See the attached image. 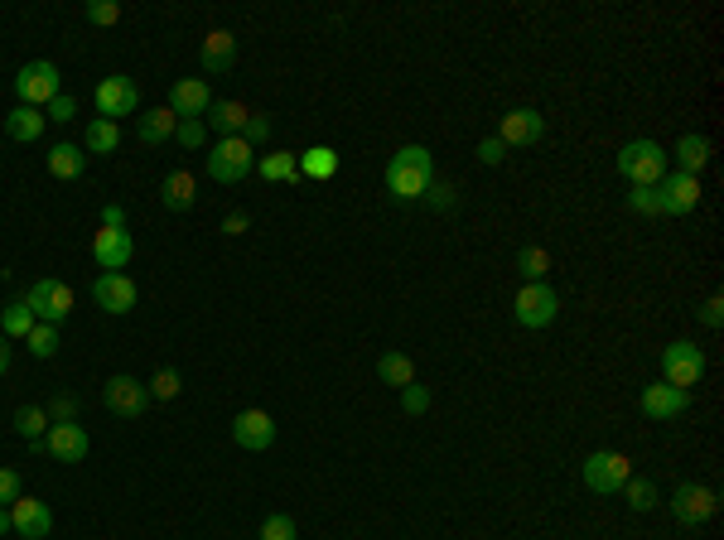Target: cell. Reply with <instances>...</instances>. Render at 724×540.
Listing matches in <instances>:
<instances>
[{"label":"cell","instance_id":"1","mask_svg":"<svg viewBox=\"0 0 724 540\" xmlns=\"http://www.w3.org/2000/svg\"><path fill=\"white\" fill-rule=\"evenodd\" d=\"M618 174H623L633 189H657L671 174L667 150H662L657 140H628V145L618 150Z\"/></svg>","mask_w":724,"mask_h":540},{"label":"cell","instance_id":"2","mask_svg":"<svg viewBox=\"0 0 724 540\" xmlns=\"http://www.w3.org/2000/svg\"><path fill=\"white\" fill-rule=\"evenodd\" d=\"M58 92H63V78H58V68L49 58H34L25 63L20 73H15V97H20V107H49Z\"/></svg>","mask_w":724,"mask_h":540},{"label":"cell","instance_id":"3","mask_svg":"<svg viewBox=\"0 0 724 540\" xmlns=\"http://www.w3.org/2000/svg\"><path fill=\"white\" fill-rule=\"evenodd\" d=\"M251 169H256V150L242 135H223L208 155V179H218V184H242Z\"/></svg>","mask_w":724,"mask_h":540},{"label":"cell","instance_id":"4","mask_svg":"<svg viewBox=\"0 0 724 540\" xmlns=\"http://www.w3.org/2000/svg\"><path fill=\"white\" fill-rule=\"evenodd\" d=\"M657 367H662V381H667V386L691 391V386L705 377V352H700L691 338H676V343H667V348H662Z\"/></svg>","mask_w":724,"mask_h":540},{"label":"cell","instance_id":"5","mask_svg":"<svg viewBox=\"0 0 724 540\" xmlns=\"http://www.w3.org/2000/svg\"><path fill=\"white\" fill-rule=\"evenodd\" d=\"M512 314H517V324L522 328H551L560 319V295L546 285V280L522 285L517 299H512Z\"/></svg>","mask_w":724,"mask_h":540},{"label":"cell","instance_id":"6","mask_svg":"<svg viewBox=\"0 0 724 540\" xmlns=\"http://www.w3.org/2000/svg\"><path fill=\"white\" fill-rule=\"evenodd\" d=\"M580 478H585L589 492L609 497V492H618V487L633 478V463L623 459V454H613V449H599V454H589V459L580 463Z\"/></svg>","mask_w":724,"mask_h":540},{"label":"cell","instance_id":"7","mask_svg":"<svg viewBox=\"0 0 724 540\" xmlns=\"http://www.w3.org/2000/svg\"><path fill=\"white\" fill-rule=\"evenodd\" d=\"M25 304L34 309V319H39V324H54L58 328L68 314H73V290H68L63 280H54V275H44V280H34V285H29Z\"/></svg>","mask_w":724,"mask_h":540},{"label":"cell","instance_id":"8","mask_svg":"<svg viewBox=\"0 0 724 540\" xmlns=\"http://www.w3.org/2000/svg\"><path fill=\"white\" fill-rule=\"evenodd\" d=\"M671 512H676L681 526H705L710 516L720 512V492L705 483H681L671 492Z\"/></svg>","mask_w":724,"mask_h":540},{"label":"cell","instance_id":"9","mask_svg":"<svg viewBox=\"0 0 724 540\" xmlns=\"http://www.w3.org/2000/svg\"><path fill=\"white\" fill-rule=\"evenodd\" d=\"M92 97H97V116H102V121H116V126H121V116H131V111L140 107V87L131 78H121V73L97 82Z\"/></svg>","mask_w":724,"mask_h":540},{"label":"cell","instance_id":"10","mask_svg":"<svg viewBox=\"0 0 724 540\" xmlns=\"http://www.w3.org/2000/svg\"><path fill=\"white\" fill-rule=\"evenodd\" d=\"M102 405L112 410L116 420H140V415L150 410V391H145V381H136V377H112L102 386Z\"/></svg>","mask_w":724,"mask_h":540},{"label":"cell","instance_id":"11","mask_svg":"<svg viewBox=\"0 0 724 540\" xmlns=\"http://www.w3.org/2000/svg\"><path fill=\"white\" fill-rule=\"evenodd\" d=\"M541 135H546V116L536 107H512L502 116L498 126V140L507 150H527V145H541Z\"/></svg>","mask_w":724,"mask_h":540},{"label":"cell","instance_id":"12","mask_svg":"<svg viewBox=\"0 0 724 540\" xmlns=\"http://www.w3.org/2000/svg\"><path fill=\"white\" fill-rule=\"evenodd\" d=\"M92 299H97V309H107V314H131L140 290H136L131 275H121V270H102V275L92 280Z\"/></svg>","mask_w":724,"mask_h":540},{"label":"cell","instance_id":"13","mask_svg":"<svg viewBox=\"0 0 724 540\" xmlns=\"http://www.w3.org/2000/svg\"><path fill=\"white\" fill-rule=\"evenodd\" d=\"M232 444L247 449V454L271 449V444H276V420H271L266 410H242V415H232Z\"/></svg>","mask_w":724,"mask_h":540},{"label":"cell","instance_id":"14","mask_svg":"<svg viewBox=\"0 0 724 540\" xmlns=\"http://www.w3.org/2000/svg\"><path fill=\"white\" fill-rule=\"evenodd\" d=\"M642 415L647 420H676V415H686L691 410V391H681V386H667V381H652V386H642Z\"/></svg>","mask_w":724,"mask_h":540},{"label":"cell","instance_id":"15","mask_svg":"<svg viewBox=\"0 0 724 540\" xmlns=\"http://www.w3.org/2000/svg\"><path fill=\"white\" fill-rule=\"evenodd\" d=\"M657 203H662V213L667 217H686L700 208V179H691V174H667L662 184H657Z\"/></svg>","mask_w":724,"mask_h":540},{"label":"cell","instance_id":"16","mask_svg":"<svg viewBox=\"0 0 724 540\" xmlns=\"http://www.w3.org/2000/svg\"><path fill=\"white\" fill-rule=\"evenodd\" d=\"M213 107V92H208V78H179L169 87V111L179 116V121H203Z\"/></svg>","mask_w":724,"mask_h":540},{"label":"cell","instance_id":"17","mask_svg":"<svg viewBox=\"0 0 724 540\" xmlns=\"http://www.w3.org/2000/svg\"><path fill=\"white\" fill-rule=\"evenodd\" d=\"M10 526H15V536L44 540L54 531V512H49V502H39V497H15V502H10Z\"/></svg>","mask_w":724,"mask_h":540},{"label":"cell","instance_id":"18","mask_svg":"<svg viewBox=\"0 0 724 540\" xmlns=\"http://www.w3.org/2000/svg\"><path fill=\"white\" fill-rule=\"evenodd\" d=\"M131 256H136V242H131L126 227H102V232L92 237V261L102 270H126Z\"/></svg>","mask_w":724,"mask_h":540},{"label":"cell","instance_id":"19","mask_svg":"<svg viewBox=\"0 0 724 540\" xmlns=\"http://www.w3.org/2000/svg\"><path fill=\"white\" fill-rule=\"evenodd\" d=\"M49 459H58V463H83L87 459V430L73 420V425H49V434H44V444H39Z\"/></svg>","mask_w":724,"mask_h":540},{"label":"cell","instance_id":"20","mask_svg":"<svg viewBox=\"0 0 724 540\" xmlns=\"http://www.w3.org/2000/svg\"><path fill=\"white\" fill-rule=\"evenodd\" d=\"M430 179L435 174H425V169H411V164H387V193L396 198V203H416V198H425V189H430Z\"/></svg>","mask_w":724,"mask_h":540},{"label":"cell","instance_id":"21","mask_svg":"<svg viewBox=\"0 0 724 540\" xmlns=\"http://www.w3.org/2000/svg\"><path fill=\"white\" fill-rule=\"evenodd\" d=\"M160 203H165L169 213H189L198 203V179L189 169H169L165 179H160Z\"/></svg>","mask_w":724,"mask_h":540},{"label":"cell","instance_id":"22","mask_svg":"<svg viewBox=\"0 0 724 540\" xmlns=\"http://www.w3.org/2000/svg\"><path fill=\"white\" fill-rule=\"evenodd\" d=\"M198 63H203V73H227V68L237 63V39H232L227 29L203 34V44H198Z\"/></svg>","mask_w":724,"mask_h":540},{"label":"cell","instance_id":"23","mask_svg":"<svg viewBox=\"0 0 724 540\" xmlns=\"http://www.w3.org/2000/svg\"><path fill=\"white\" fill-rule=\"evenodd\" d=\"M256 174H261L266 184H300V155H295V150L256 155Z\"/></svg>","mask_w":724,"mask_h":540},{"label":"cell","instance_id":"24","mask_svg":"<svg viewBox=\"0 0 724 540\" xmlns=\"http://www.w3.org/2000/svg\"><path fill=\"white\" fill-rule=\"evenodd\" d=\"M44 126H49V116H44L39 107H15L10 116H5V135H10V140H20V145L39 140V135H44Z\"/></svg>","mask_w":724,"mask_h":540},{"label":"cell","instance_id":"25","mask_svg":"<svg viewBox=\"0 0 724 540\" xmlns=\"http://www.w3.org/2000/svg\"><path fill=\"white\" fill-rule=\"evenodd\" d=\"M676 164H681V174H691V179H700V169L710 164V140L705 135H681L676 140Z\"/></svg>","mask_w":724,"mask_h":540},{"label":"cell","instance_id":"26","mask_svg":"<svg viewBox=\"0 0 724 540\" xmlns=\"http://www.w3.org/2000/svg\"><path fill=\"white\" fill-rule=\"evenodd\" d=\"M247 116H251L247 102H213V107H208V121H203V126H213L218 135H242Z\"/></svg>","mask_w":724,"mask_h":540},{"label":"cell","instance_id":"27","mask_svg":"<svg viewBox=\"0 0 724 540\" xmlns=\"http://www.w3.org/2000/svg\"><path fill=\"white\" fill-rule=\"evenodd\" d=\"M49 425H54V420H49V410H44V405H20V410H15V430L29 439V449H34V454H44L39 444H44Z\"/></svg>","mask_w":724,"mask_h":540},{"label":"cell","instance_id":"28","mask_svg":"<svg viewBox=\"0 0 724 540\" xmlns=\"http://www.w3.org/2000/svg\"><path fill=\"white\" fill-rule=\"evenodd\" d=\"M116 145H121V126H116V121H102V116H92L87 131H83L87 155H116Z\"/></svg>","mask_w":724,"mask_h":540},{"label":"cell","instance_id":"29","mask_svg":"<svg viewBox=\"0 0 724 540\" xmlns=\"http://www.w3.org/2000/svg\"><path fill=\"white\" fill-rule=\"evenodd\" d=\"M174 126H179V116L169 107H155L150 116H140L136 135L145 140V145H165V140H174Z\"/></svg>","mask_w":724,"mask_h":540},{"label":"cell","instance_id":"30","mask_svg":"<svg viewBox=\"0 0 724 540\" xmlns=\"http://www.w3.org/2000/svg\"><path fill=\"white\" fill-rule=\"evenodd\" d=\"M83 169H87V155L78 150V145L58 140L54 150H49V174H54V179H78Z\"/></svg>","mask_w":724,"mask_h":540},{"label":"cell","instance_id":"31","mask_svg":"<svg viewBox=\"0 0 724 540\" xmlns=\"http://www.w3.org/2000/svg\"><path fill=\"white\" fill-rule=\"evenodd\" d=\"M377 377L401 391V386H411V381H416V362H411L406 352H382V357H377Z\"/></svg>","mask_w":724,"mask_h":540},{"label":"cell","instance_id":"32","mask_svg":"<svg viewBox=\"0 0 724 540\" xmlns=\"http://www.w3.org/2000/svg\"><path fill=\"white\" fill-rule=\"evenodd\" d=\"M300 174H309V179H334L338 174V150L334 145H309L305 155H300Z\"/></svg>","mask_w":724,"mask_h":540},{"label":"cell","instance_id":"33","mask_svg":"<svg viewBox=\"0 0 724 540\" xmlns=\"http://www.w3.org/2000/svg\"><path fill=\"white\" fill-rule=\"evenodd\" d=\"M34 324H39V319H34V309H29L25 299H15V304L0 309V333H5V338H20V343H25Z\"/></svg>","mask_w":724,"mask_h":540},{"label":"cell","instance_id":"34","mask_svg":"<svg viewBox=\"0 0 724 540\" xmlns=\"http://www.w3.org/2000/svg\"><path fill=\"white\" fill-rule=\"evenodd\" d=\"M546 270H551V251H546V246H522V251H517V275H522V285L546 280Z\"/></svg>","mask_w":724,"mask_h":540},{"label":"cell","instance_id":"35","mask_svg":"<svg viewBox=\"0 0 724 540\" xmlns=\"http://www.w3.org/2000/svg\"><path fill=\"white\" fill-rule=\"evenodd\" d=\"M618 492H623V502H628L633 512H652V507H657V483H652V478H628Z\"/></svg>","mask_w":724,"mask_h":540},{"label":"cell","instance_id":"36","mask_svg":"<svg viewBox=\"0 0 724 540\" xmlns=\"http://www.w3.org/2000/svg\"><path fill=\"white\" fill-rule=\"evenodd\" d=\"M145 391H150V401H174V396L184 391V377H179L174 367H160L155 377L145 381Z\"/></svg>","mask_w":724,"mask_h":540},{"label":"cell","instance_id":"37","mask_svg":"<svg viewBox=\"0 0 724 540\" xmlns=\"http://www.w3.org/2000/svg\"><path fill=\"white\" fill-rule=\"evenodd\" d=\"M25 348L34 352L39 362H44V357H54V352H58V328L54 324H34V328H29V338H25Z\"/></svg>","mask_w":724,"mask_h":540},{"label":"cell","instance_id":"38","mask_svg":"<svg viewBox=\"0 0 724 540\" xmlns=\"http://www.w3.org/2000/svg\"><path fill=\"white\" fill-rule=\"evenodd\" d=\"M261 540H300V526H295V516H285V512L266 516V521H261Z\"/></svg>","mask_w":724,"mask_h":540},{"label":"cell","instance_id":"39","mask_svg":"<svg viewBox=\"0 0 724 540\" xmlns=\"http://www.w3.org/2000/svg\"><path fill=\"white\" fill-rule=\"evenodd\" d=\"M430 401H435V396H430V386H420V381L401 386V410H406V415H425V410H430Z\"/></svg>","mask_w":724,"mask_h":540},{"label":"cell","instance_id":"40","mask_svg":"<svg viewBox=\"0 0 724 540\" xmlns=\"http://www.w3.org/2000/svg\"><path fill=\"white\" fill-rule=\"evenodd\" d=\"M242 140H247L251 150H256L261 140H271V111H251L247 126H242Z\"/></svg>","mask_w":724,"mask_h":540},{"label":"cell","instance_id":"41","mask_svg":"<svg viewBox=\"0 0 724 540\" xmlns=\"http://www.w3.org/2000/svg\"><path fill=\"white\" fill-rule=\"evenodd\" d=\"M425 203H430V208H440V213H449V208L459 203V193H454V184H445V179H430V189H425Z\"/></svg>","mask_w":724,"mask_h":540},{"label":"cell","instance_id":"42","mask_svg":"<svg viewBox=\"0 0 724 540\" xmlns=\"http://www.w3.org/2000/svg\"><path fill=\"white\" fill-rule=\"evenodd\" d=\"M83 15L92 25H116V20H121V5H116V0H87Z\"/></svg>","mask_w":724,"mask_h":540},{"label":"cell","instance_id":"43","mask_svg":"<svg viewBox=\"0 0 724 540\" xmlns=\"http://www.w3.org/2000/svg\"><path fill=\"white\" fill-rule=\"evenodd\" d=\"M391 160H396V164H411V169H425V174H435V160H430V150H425V145H401Z\"/></svg>","mask_w":724,"mask_h":540},{"label":"cell","instance_id":"44","mask_svg":"<svg viewBox=\"0 0 724 540\" xmlns=\"http://www.w3.org/2000/svg\"><path fill=\"white\" fill-rule=\"evenodd\" d=\"M174 140H179V145H184V150H198V145H203V140H208V126H203V121H179V126H174Z\"/></svg>","mask_w":724,"mask_h":540},{"label":"cell","instance_id":"45","mask_svg":"<svg viewBox=\"0 0 724 540\" xmlns=\"http://www.w3.org/2000/svg\"><path fill=\"white\" fill-rule=\"evenodd\" d=\"M78 410H83V401H73V396H54V401H49V420H54V425H73Z\"/></svg>","mask_w":724,"mask_h":540},{"label":"cell","instance_id":"46","mask_svg":"<svg viewBox=\"0 0 724 540\" xmlns=\"http://www.w3.org/2000/svg\"><path fill=\"white\" fill-rule=\"evenodd\" d=\"M44 116H49V121H58V126H68V121H73V116H78V102H73V97H68V92H58L54 102H49V107H44Z\"/></svg>","mask_w":724,"mask_h":540},{"label":"cell","instance_id":"47","mask_svg":"<svg viewBox=\"0 0 724 540\" xmlns=\"http://www.w3.org/2000/svg\"><path fill=\"white\" fill-rule=\"evenodd\" d=\"M628 208H633V213L657 217V213H662V203H657V189H633V193H628Z\"/></svg>","mask_w":724,"mask_h":540},{"label":"cell","instance_id":"48","mask_svg":"<svg viewBox=\"0 0 724 540\" xmlns=\"http://www.w3.org/2000/svg\"><path fill=\"white\" fill-rule=\"evenodd\" d=\"M20 473H15V468H0V507H10V502H15V497H25V492H20Z\"/></svg>","mask_w":724,"mask_h":540},{"label":"cell","instance_id":"49","mask_svg":"<svg viewBox=\"0 0 724 540\" xmlns=\"http://www.w3.org/2000/svg\"><path fill=\"white\" fill-rule=\"evenodd\" d=\"M474 155H478L483 164H502V160H507V145H502L498 135H488V140H478Z\"/></svg>","mask_w":724,"mask_h":540},{"label":"cell","instance_id":"50","mask_svg":"<svg viewBox=\"0 0 724 540\" xmlns=\"http://www.w3.org/2000/svg\"><path fill=\"white\" fill-rule=\"evenodd\" d=\"M700 324H705V328H720L724 324V299L720 295H710L705 304H700Z\"/></svg>","mask_w":724,"mask_h":540},{"label":"cell","instance_id":"51","mask_svg":"<svg viewBox=\"0 0 724 540\" xmlns=\"http://www.w3.org/2000/svg\"><path fill=\"white\" fill-rule=\"evenodd\" d=\"M247 227H251L247 213H227V217H223V232H227V237H242Z\"/></svg>","mask_w":724,"mask_h":540},{"label":"cell","instance_id":"52","mask_svg":"<svg viewBox=\"0 0 724 540\" xmlns=\"http://www.w3.org/2000/svg\"><path fill=\"white\" fill-rule=\"evenodd\" d=\"M102 227H126V208H121V203H107V208H102Z\"/></svg>","mask_w":724,"mask_h":540},{"label":"cell","instance_id":"53","mask_svg":"<svg viewBox=\"0 0 724 540\" xmlns=\"http://www.w3.org/2000/svg\"><path fill=\"white\" fill-rule=\"evenodd\" d=\"M5 372H10V338L0 333V377H5Z\"/></svg>","mask_w":724,"mask_h":540},{"label":"cell","instance_id":"54","mask_svg":"<svg viewBox=\"0 0 724 540\" xmlns=\"http://www.w3.org/2000/svg\"><path fill=\"white\" fill-rule=\"evenodd\" d=\"M5 531H15V526H10V507H0V536H5Z\"/></svg>","mask_w":724,"mask_h":540}]
</instances>
